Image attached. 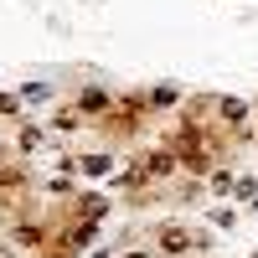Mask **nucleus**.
<instances>
[{
    "instance_id": "f03ea898",
    "label": "nucleus",
    "mask_w": 258,
    "mask_h": 258,
    "mask_svg": "<svg viewBox=\"0 0 258 258\" xmlns=\"http://www.w3.org/2000/svg\"><path fill=\"white\" fill-rule=\"evenodd\" d=\"M155 243H160V253H186L191 248V232L181 222H160L155 227Z\"/></svg>"
},
{
    "instance_id": "7ed1b4c3",
    "label": "nucleus",
    "mask_w": 258,
    "mask_h": 258,
    "mask_svg": "<svg viewBox=\"0 0 258 258\" xmlns=\"http://www.w3.org/2000/svg\"><path fill=\"white\" fill-rule=\"evenodd\" d=\"M109 150H93V155H78V170H83V176H109Z\"/></svg>"
},
{
    "instance_id": "1a4fd4ad",
    "label": "nucleus",
    "mask_w": 258,
    "mask_h": 258,
    "mask_svg": "<svg viewBox=\"0 0 258 258\" xmlns=\"http://www.w3.org/2000/svg\"><path fill=\"white\" fill-rule=\"evenodd\" d=\"M0 176H6V165H0Z\"/></svg>"
},
{
    "instance_id": "0eeeda50",
    "label": "nucleus",
    "mask_w": 258,
    "mask_h": 258,
    "mask_svg": "<svg viewBox=\"0 0 258 258\" xmlns=\"http://www.w3.org/2000/svg\"><path fill=\"white\" fill-rule=\"evenodd\" d=\"M16 109H21V103H16L11 93H0V119H16Z\"/></svg>"
},
{
    "instance_id": "39448f33",
    "label": "nucleus",
    "mask_w": 258,
    "mask_h": 258,
    "mask_svg": "<svg viewBox=\"0 0 258 258\" xmlns=\"http://www.w3.org/2000/svg\"><path fill=\"white\" fill-rule=\"evenodd\" d=\"M52 124H57V129H83L88 119H83V109L73 103V109H57V119H52Z\"/></svg>"
},
{
    "instance_id": "423d86ee",
    "label": "nucleus",
    "mask_w": 258,
    "mask_h": 258,
    "mask_svg": "<svg viewBox=\"0 0 258 258\" xmlns=\"http://www.w3.org/2000/svg\"><path fill=\"white\" fill-rule=\"evenodd\" d=\"M16 145H21V155H31V150L41 145V129H36V124H21V135H16Z\"/></svg>"
},
{
    "instance_id": "6e6552de",
    "label": "nucleus",
    "mask_w": 258,
    "mask_h": 258,
    "mask_svg": "<svg viewBox=\"0 0 258 258\" xmlns=\"http://www.w3.org/2000/svg\"><path fill=\"white\" fill-rule=\"evenodd\" d=\"M124 258H150V253H145V248H140V253H124Z\"/></svg>"
},
{
    "instance_id": "20e7f679",
    "label": "nucleus",
    "mask_w": 258,
    "mask_h": 258,
    "mask_svg": "<svg viewBox=\"0 0 258 258\" xmlns=\"http://www.w3.org/2000/svg\"><path fill=\"white\" fill-rule=\"evenodd\" d=\"M217 114H222V124H243V119H248V103H238V98H217Z\"/></svg>"
},
{
    "instance_id": "f257e3e1",
    "label": "nucleus",
    "mask_w": 258,
    "mask_h": 258,
    "mask_svg": "<svg viewBox=\"0 0 258 258\" xmlns=\"http://www.w3.org/2000/svg\"><path fill=\"white\" fill-rule=\"evenodd\" d=\"M78 109H83V119H103V114L114 109V93L109 88H83L78 93Z\"/></svg>"
}]
</instances>
